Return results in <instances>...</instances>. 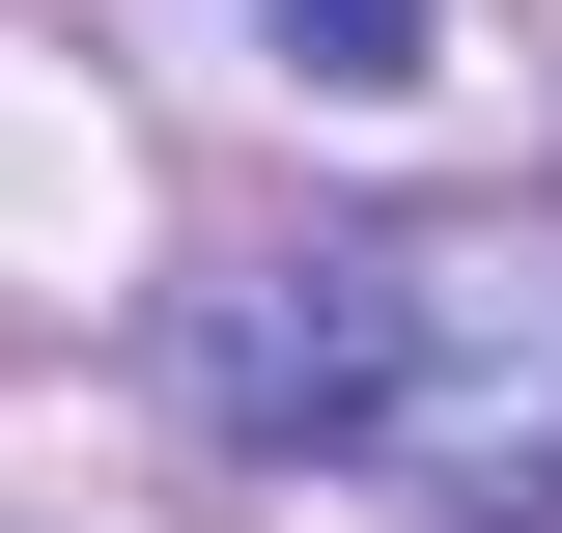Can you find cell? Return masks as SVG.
Returning a JSON list of instances; mask_svg holds the SVG:
<instances>
[{
    "label": "cell",
    "mask_w": 562,
    "mask_h": 533,
    "mask_svg": "<svg viewBox=\"0 0 562 533\" xmlns=\"http://www.w3.org/2000/svg\"><path fill=\"white\" fill-rule=\"evenodd\" d=\"M281 57L310 84H422V0H281Z\"/></svg>",
    "instance_id": "2"
},
{
    "label": "cell",
    "mask_w": 562,
    "mask_h": 533,
    "mask_svg": "<svg viewBox=\"0 0 562 533\" xmlns=\"http://www.w3.org/2000/svg\"><path fill=\"white\" fill-rule=\"evenodd\" d=\"M225 421L422 533H562V197H366L198 309Z\"/></svg>",
    "instance_id": "1"
}]
</instances>
